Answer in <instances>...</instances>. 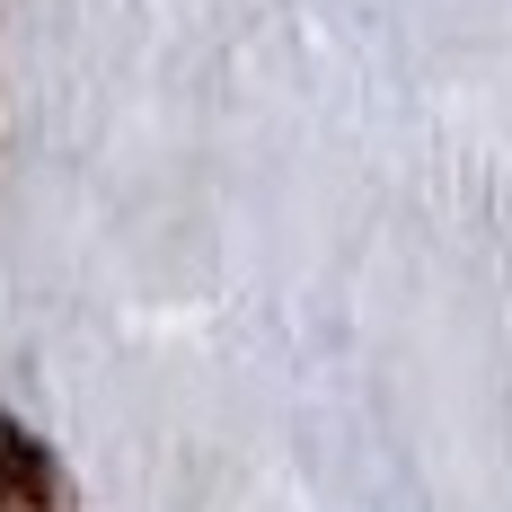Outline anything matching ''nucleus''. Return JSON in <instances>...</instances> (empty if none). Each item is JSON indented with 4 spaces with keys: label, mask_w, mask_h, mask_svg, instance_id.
<instances>
[{
    "label": "nucleus",
    "mask_w": 512,
    "mask_h": 512,
    "mask_svg": "<svg viewBox=\"0 0 512 512\" xmlns=\"http://www.w3.org/2000/svg\"><path fill=\"white\" fill-rule=\"evenodd\" d=\"M0 512H62V468H53V451L27 424H9V415H0Z\"/></svg>",
    "instance_id": "obj_1"
}]
</instances>
